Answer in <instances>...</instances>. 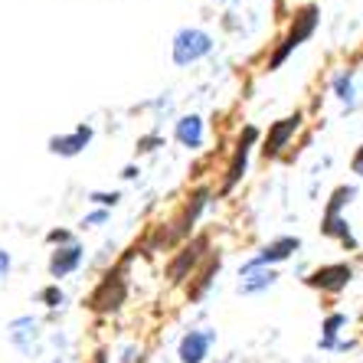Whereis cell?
<instances>
[{"label":"cell","mask_w":363,"mask_h":363,"mask_svg":"<svg viewBox=\"0 0 363 363\" xmlns=\"http://www.w3.org/2000/svg\"><path fill=\"white\" fill-rule=\"evenodd\" d=\"M295 249H298V239H279V242H272L269 249L249 265H259V269H262V265H269V262H281V259H288Z\"/></svg>","instance_id":"7"},{"label":"cell","mask_w":363,"mask_h":363,"mask_svg":"<svg viewBox=\"0 0 363 363\" xmlns=\"http://www.w3.org/2000/svg\"><path fill=\"white\" fill-rule=\"evenodd\" d=\"M350 281V269L347 265H328V269L314 272L311 275V285H321V288H330V291H337Z\"/></svg>","instance_id":"4"},{"label":"cell","mask_w":363,"mask_h":363,"mask_svg":"<svg viewBox=\"0 0 363 363\" xmlns=\"http://www.w3.org/2000/svg\"><path fill=\"white\" fill-rule=\"evenodd\" d=\"M314 23H318V10H314V7L301 10V13L295 17V26H291V33H288V36H285V43H281V50L275 52V60H272V66H281L288 52L295 50V46H301V43L314 33Z\"/></svg>","instance_id":"2"},{"label":"cell","mask_w":363,"mask_h":363,"mask_svg":"<svg viewBox=\"0 0 363 363\" xmlns=\"http://www.w3.org/2000/svg\"><path fill=\"white\" fill-rule=\"evenodd\" d=\"M89 138H92V131H89V128H79L72 138H56V141H52V151L76 154L79 147H85V144H89Z\"/></svg>","instance_id":"10"},{"label":"cell","mask_w":363,"mask_h":363,"mask_svg":"<svg viewBox=\"0 0 363 363\" xmlns=\"http://www.w3.org/2000/svg\"><path fill=\"white\" fill-rule=\"evenodd\" d=\"M95 200H99V203H115V200H118V194H95Z\"/></svg>","instance_id":"15"},{"label":"cell","mask_w":363,"mask_h":363,"mask_svg":"<svg viewBox=\"0 0 363 363\" xmlns=\"http://www.w3.org/2000/svg\"><path fill=\"white\" fill-rule=\"evenodd\" d=\"M272 281H275V275H272V272H262L259 265H249V269H245L242 291H259V288L272 285Z\"/></svg>","instance_id":"11"},{"label":"cell","mask_w":363,"mask_h":363,"mask_svg":"<svg viewBox=\"0 0 363 363\" xmlns=\"http://www.w3.org/2000/svg\"><path fill=\"white\" fill-rule=\"evenodd\" d=\"M298 115L295 118H285V121H279V125L272 128V135H269V141H265V154H279L281 147L288 144V138L295 135V128H298Z\"/></svg>","instance_id":"5"},{"label":"cell","mask_w":363,"mask_h":363,"mask_svg":"<svg viewBox=\"0 0 363 363\" xmlns=\"http://www.w3.org/2000/svg\"><path fill=\"white\" fill-rule=\"evenodd\" d=\"M210 50H213V40L203 30H180L177 40H174V62L177 66H190V62H196Z\"/></svg>","instance_id":"1"},{"label":"cell","mask_w":363,"mask_h":363,"mask_svg":"<svg viewBox=\"0 0 363 363\" xmlns=\"http://www.w3.org/2000/svg\"><path fill=\"white\" fill-rule=\"evenodd\" d=\"M255 141V128H245V138L239 141V151L236 157H233V167H229V177H226V190L233 184H236L239 177H242V170H245V157H249V144Z\"/></svg>","instance_id":"6"},{"label":"cell","mask_w":363,"mask_h":363,"mask_svg":"<svg viewBox=\"0 0 363 363\" xmlns=\"http://www.w3.org/2000/svg\"><path fill=\"white\" fill-rule=\"evenodd\" d=\"M354 174H360L363 177V147L357 151V157H354Z\"/></svg>","instance_id":"14"},{"label":"cell","mask_w":363,"mask_h":363,"mask_svg":"<svg viewBox=\"0 0 363 363\" xmlns=\"http://www.w3.org/2000/svg\"><path fill=\"white\" fill-rule=\"evenodd\" d=\"M213 334H203V330H190L184 340H180V360L184 363H200L203 357L210 354Z\"/></svg>","instance_id":"3"},{"label":"cell","mask_w":363,"mask_h":363,"mask_svg":"<svg viewBox=\"0 0 363 363\" xmlns=\"http://www.w3.org/2000/svg\"><path fill=\"white\" fill-rule=\"evenodd\" d=\"M177 141L186 144V147H200V144H203V121L196 118V115H190V118H180Z\"/></svg>","instance_id":"8"},{"label":"cell","mask_w":363,"mask_h":363,"mask_svg":"<svg viewBox=\"0 0 363 363\" xmlns=\"http://www.w3.org/2000/svg\"><path fill=\"white\" fill-rule=\"evenodd\" d=\"M340 324H344V318H340V314H334V318H330V321H328V328H324V334H328V340H324V344H330V337L337 334V328H340Z\"/></svg>","instance_id":"13"},{"label":"cell","mask_w":363,"mask_h":363,"mask_svg":"<svg viewBox=\"0 0 363 363\" xmlns=\"http://www.w3.org/2000/svg\"><path fill=\"white\" fill-rule=\"evenodd\" d=\"M337 95L344 101H354V82H350V76H340L337 79Z\"/></svg>","instance_id":"12"},{"label":"cell","mask_w":363,"mask_h":363,"mask_svg":"<svg viewBox=\"0 0 363 363\" xmlns=\"http://www.w3.org/2000/svg\"><path fill=\"white\" fill-rule=\"evenodd\" d=\"M79 259H82V249L79 245H69V249H62V252H56V259H52V275L60 279V275H66V272H72L79 265Z\"/></svg>","instance_id":"9"},{"label":"cell","mask_w":363,"mask_h":363,"mask_svg":"<svg viewBox=\"0 0 363 363\" xmlns=\"http://www.w3.org/2000/svg\"><path fill=\"white\" fill-rule=\"evenodd\" d=\"M7 265H10V262H7V255H4V252H0V272H4V269H7Z\"/></svg>","instance_id":"17"},{"label":"cell","mask_w":363,"mask_h":363,"mask_svg":"<svg viewBox=\"0 0 363 363\" xmlns=\"http://www.w3.org/2000/svg\"><path fill=\"white\" fill-rule=\"evenodd\" d=\"M46 301L56 304V301H62V295H60V291H46Z\"/></svg>","instance_id":"16"}]
</instances>
